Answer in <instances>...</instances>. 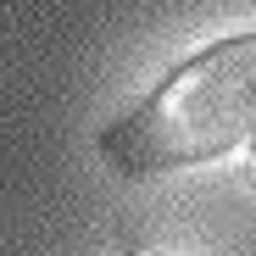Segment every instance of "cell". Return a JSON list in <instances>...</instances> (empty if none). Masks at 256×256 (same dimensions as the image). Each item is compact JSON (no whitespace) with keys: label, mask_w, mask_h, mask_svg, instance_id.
Wrapping results in <instances>:
<instances>
[{"label":"cell","mask_w":256,"mask_h":256,"mask_svg":"<svg viewBox=\"0 0 256 256\" xmlns=\"http://www.w3.org/2000/svg\"><path fill=\"white\" fill-rule=\"evenodd\" d=\"M256 134V34H234L178 62L156 90L100 134L117 173H173L218 162Z\"/></svg>","instance_id":"cell-1"},{"label":"cell","mask_w":256,"mask_h":256,"mask_svg":"<svg viewBox=\"0 0 256 256\" xmlns=\"http://www.w3.org/2000/svg\"><path fill=\"white\" fill-rule=\"evenodd\" d=\"M250 178H256V140H250Z\"/></svg>","instance_id":"cell-2"}]
</instances>
